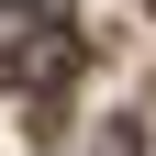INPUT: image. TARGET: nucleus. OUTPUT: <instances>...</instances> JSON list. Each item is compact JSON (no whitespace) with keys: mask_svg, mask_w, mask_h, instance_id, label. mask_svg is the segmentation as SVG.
Wrapping results in <instances>:
<instances>
[{"mask_svg":"<svg viewBox=\"0 0 156 156\" xmlns=\"http://www.w3.org/2000/svg\"><path fill=\"white\" fill-rule=\"evenodd\" d=\"M0 78L11 89H34V101H56L78 78V34L56 0H0Z\"/></svg>","mask_w":156,"mask_h":156,"instance_id":"1","label":"nucleus"},{"mask_svg":"<svg viewBox=\"0 0 156 156\" xmlns=\"http://www.w3.org/2000/svg\"><path fill=\"white\" fill-rule=\"evenodd\" d=\"M89 156H145V134H134V123H112V134H101Z\"/></svg>","mask_w":156,"mask_h":156,"instance_id":"2","label":"nucleus"}]
</instances>
